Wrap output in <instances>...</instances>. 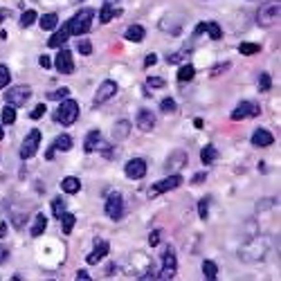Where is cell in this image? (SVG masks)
Returning <instances> with one entry per match:
<instances>
[{
	"mask_svg": "<svg viewBox=\"0 0 281 281\" xmlns=\"http://www.w3.org/2000/svg\"><path fill=\"white\" fill-rule=\"evenodd\" d=\"M92 21H95V9H79L65 23V27H68L70 36H84L85 32H90Z\"/></svg>",
	"mask_w": 281,
	"mask_h": 281,
	"instance_id": "obj_1",
	"label": "cell"
},
{
	"mask_svg": "<svg viewBox=\"0 0 281 281\" xmlns=\"http://www.w3.org/2000/svg\"><path fill=\"white\" fill-rule=\"evenodd\" d=\"M268 248H270V243H268L265 239H261V236L250 239L248 243L239 250V259H243V261H261V259H265V254H268Z\"/></svg>",
	"mask_w": 281,
	"mask_h": 281,
	"instance_id": "obj_2",
	"label": "cell"
},
{
	"mask_svg": "<svg viewBox=\"0 0 281 281\" xmlns=\"http://www.w3.org/2000/svg\"><path fill=\"white\" fill-rule=\"evenodd\" d=\"M54 119H56L61 126H72V124L79 119V104H77L75 99H68V97L61 99V106H58Z\"/></svg>",
	"mask_w": 281,
	"mask_h": 281,
	"instance_id": "obj_3",
	"label": "cell"
},
{
	"mask_svg": "<svg viewBox=\"0 0 281 281\" xmlns=\"http://www.w3.org/2000/svg\"><path fill=\"white\" fill-rule=\"evenodd\" d=\"M279 16H281L279 0H277V2H265V5H261V9L256 11V23L263 27H270V25H275V23H279Z\"/></svg>",
	"mask_w": 281,
	"mask_h": 281,
	"instance_id": "obj_4",
	"label": "cell"
},
{
	"mask_svg": "<svg viewBox=\"0 0 281 281\" xmlns=\"http://www.w3.org/2000/svg\"><path fill=\"white\" fill-rule=\"evenodd\" d=\"M175 270H178V259H175V250L171 245H167L165 252H162V270L160 275H155L158 279H173L175 277Z\"/></svg>",
	"mask_w": 281,
	"mask_h": 281,
	"instance_id": "obj_5",
	"label": "cell"
},
{
	"mask_svg": "<svg viewBox=\"0 0 281 281\" xmlns=\"http://www.w3.org/2000/svg\"><path fill=\"white\" fill-rule=\"evenodd\" d=\"M41 138L43 133L38 131V128H32V131L25 135V140H23V146H21V158L23 160H29L36 155L38 146H41Z\"/></svg>",
	"mask_w": 281,
	"mask_h": 281,
	"instance_id": "obj_6",
	"label": "cell"
},
{
	"mask_svg": "<svg viewBox=\"0 0 281 281\" xmlns=\"http://www.w3.org/2000/svg\"><path fill=\"white\" fill-rule=\"evenodd\" d=\"M29 97H32V88H29V85H14V88L7 90L5 104L18 108V106H25L27 101H29Z\"/></svg>",
	"mask_w": 281,
	"mask_h": 281,
	"instance_id": "obj_7",
	"label": "cell"
},
{
	"mask_svg": "<svg viewBox=\"0 0 281 281\" xmlns=\"http://www.w3.org/2000/svg\"><path fill=\"white\" fill-rule=\"evenodd\" d=\"M104 212L111 221H119L124 216V198L119 191H112L111 196L106 198V207H104Z\"/></svg>",
	"mask_w": 281,
	"mask_h": 281,
	"instance_id": "obj_8",
	"label": "cell"
},
{
	"mask_svg": "<svg viewBox=\"0 0 281 281\" xmlns=\"http://www.w3.org/2000/svg\"><path fill=\"white\" fill-rule=\"evenodd\" d=\"M182 182H185V180H182V175H178V173L169 175V178H162V180L155 182V185L149 189V198H155V196H160V194H165V191L178 189Z\"/></svg>",
	"mask_w": 281,
	"mask_h": 281,
	"instance_id": "obj_9",
	"label": "cell"
},
{
	"mask_svg": "<svg viewBox=\"0 0 281 281\" xmlns=\"http://www.w3.org/2000/svg\"><path fill=\"white\" fill-rule=\"evenodd\" d=\"M124 173H126L128 180H142L144 175H146V162L142 158L128 160L126 167H124Z\"/></svg>",
	"mask_w": 281,
	"mask_h": 281,
	"instance_id": "obj_10",
	"label": "cell"
},
{
	"mask_svg": "<svg viewBox=\"0 0 281 281\" xmlns=\"http://www.w3.org/2000/svg\"><path fill=\"white\" fill-rule=\"evenodd\" d=\"M259 112H261V108L256 106L254 101H241L239 106H236V108H234V111H232V115H229V117H232L234 122H239V119H248V117H256V115H259Z\"/></svg>",
	"mask_w": 281,
	"mask_h": 281,
	"instance_id": "obj_11",
	"label": "cell"
},
{
	"mask_svg": "<svg viewBox=\"0 0 281 281\" xmlns=\"http://www.w3.org/2000/svg\"><path fill=\"white\" fill-rule=\"evenodd\" d=\"M52 65L61 75H72V72H75V61H72V54H70L68 50H61V52L54 56Z\"/></svg>",
	"mask_w": 281,
	"mask_h": 281,
	"instance_id": "obj_12",
	"label": "cell"
},
{
	"mask_svg": "<svg viewBox=\"0 0 281 281\" xmlns=\"http://www.w3.org/2000/svg\"><path fill=\"white\" fill-rule=\"evenodd\" d=\"M117 95V84L112 79H106L104 84L97 88V95H95V106H99V104H106L108 99H112V97Z\"/></svg>",
	"mask_w": 281,
	"mask_h": 281,
	"instance_id": "obj_13",
	"label": "cell"
},
{
	"mask_svg": "<svg viewBox=\"0 0 281 281\" xmlns=\"http://www.w3.org/2000/svg\"><path fill=\"white\" fill-rule=\"evenodd\" d=\"M135 126L144 133L153 131L155 128V112H151L149 108H142V111L138 112V117H135Z\"/></svg>",
	"mask_w": 281,
	"mask_h": 281,
	"instance_id": "obj_14",
	"label": "cell"
},
{
	"mask_svg": "<svg viewBox=\"0 0 281 281\" xmlns=\"http://www.w3.org/2000/svg\"><path fill=\"white\" fill-rule=\"evenodd\" d=\"M252 144L259 146V149H265V146H272L275 144V135L270 131H265V128H256L252 133Z\"/></svg>",
	"mask_w": 281,
	"mask_h": 281,
	"instance_id": "obj_15",
	"label": "cell"
},
{
	"mask_svg": "<svg viewBox=\"0 0 281 281\" xmlns=\"http://www.w3.org/2000/svg\"><path fill=\"white\" fill-rule=\"evenodd\" d=\"M108 250H111V245H108V241H99V243L95 245V250H92L90 254L85 256V261H88V263H90V265L99 263V261L108 254Z\"/></svg>",
	"mask_w": 281,
	"mask_h": 281,
	"instance_id": "obj_16",
	"label": "cell"
},
{
	"mask_svg": "<svg viewBox=\"0 0 281 281\" xmlns=\"http://www.w3.org/2000/svg\"><path fill=\"white\" fill-rule=\"evenodd\" d=\"M187 162H189V155L185 153V151H175L173 155H169V160H167V169H182V167H187Z\"/></svg>",
	"mask_w": 281,
	"mask_h": 281,
	"instance_id": "obj_17",
	"label": "cell"
},
{
	"mask_svg": "<svg viewBox=\"0 0 281 281\" xmlns=\"http://www.w3.org/2000/svg\"><path fill=\"white\" fill-rule=\"evenodd\" d=\"M128 133H131V122L122 119V122H117L115 128H112V140H115V142H122V140L128 138Z\"/></svg>",
	"mask_w": 281,
	"mask_h": 281,
	"instance_id": "obj_18",
	"label": "cell"
},
{
	"mask_svg": "<svg viewBox=\"0 0 281 281\" xmlns=\"http://www.w3.org/2000/svg\"><path fill=\"white\" fill-rule=\"evenodd\" d=\"M124 36H126V41H131V43H142L144 36H146V32H144L142 25H131L126 32H124Z\"/></svg>",
	"mask_w": 281,
	"mask_h": 281,
	"instance_id": "obj_19",
	"label": "cell"
},
{
	"mask_svg": "<svg viewBox=\"0 0 281 281\" xmlns=\"http://www.w3.org/2000/svg\"><path fill=\"white\" fill-rule=\"evenodd\" d=\"M72 149V138H70L68 133H61L56 140L52 142V151H61V153H65V151Z\"/></svg>",
	"mask_w": 281,
	"mask_h": 281,
	"instance_id": "obj_20",
	"label": "cell"
},
{
	"mask_svg": "<svg viewBox=\"0 0 281 281\" xmlns=\"http://www.w3.org/2000/svg\"><path fill=\"white\" fill-rule=\"evenodd\" d=\"M68 36H70V32H68V27L63 25L61 29H58V32L52 34V38L48 41V45H50V48H61V45L68 41Z\"/></svg>",
	"mask_w": 281,
	"mask_h": 281,
	"instance_id": "obj_21",
	"label": "cell"
},
{
	"mask_svg": "<svg viewBox=\"0 0 281 281\" xmlns=\"http://www.w3.org/2000/svg\"><path fill=\"white\" fill-rule=\"evenodd\" d=\"M99 140H101L99 131H90V133H88V138H85V142H84V151H85V153H95Z\"/></svg>",
	"mask_w": 281,
	"mask_h": 281,
	"instance_id": "obj_22",
	"label": "cell"
},
{
	"mask_svg": "<svg viewBox=\"0 0 281 281\" xmlns=\"http://www.w3.org/2000/svg\"><path fill=\"white\" fill-rule=\"evenodd\" d=\"M61 189H63L65 194H79V189H81L79 178H75V175H68V178H63V182H61Z\"/></svg>",
	"mask_w": 281,
	"mask_h": 281,
	"instance_id": "obj_23",
	"label": "cell"
},
{
	"mask_svg": "<svg viewBox=\"0 0 281 281\" xmlns=\"http://www.w3.org/2000/svg\"><path fill=\"white\" fill-rule=\"evenodd\" d=\"M216 158H218V149L214 146V144H207L205 149L200 151V162H202L205 167H207V165H212V162H214Z\"/></svg>",
	"mask_w": 281,
	"mask_h": 281,
	"instance_id": "obj_24",
	"label": "cell"
},
{
	"mask_svg": "<svg viewBox=\"0 0 281 281\" xmlns=\"http://www.w3.org/2000/svg\"><path fill=\"white\" fill-rule=\"evenodd\" d=\"M45 229H48V218H45V214H38V216L34 218V225H32V236L36 239V236H41Z\"/></svg>",
	"mask_w": 281,
	"mask_h": 281,
	"instance_id": "obj_25",
	"label": "cell"
},
{
	"mask_svg": "<svg viewBox=\"0 0 281 281\" xmlns=\"http://www.w3.org/2000/svg\"><path fill=\"white\" fill-rule=\"evenodd\" d=\"M58 221H61V229H63V234H70L72 232V227H75V223H77V216L75 214H70V212H63Z\"/></svg>",
	"mask_w": 281,
	"mask_h": 281,
	"instance_id": "obj_26",
	"label": "cell"
},
{
	"mask_svg": "<svg viewBox=\"0 0 281 281\" xmlns=\"http://www.w3.org/2000/svg\"><path fill=\"white\" fill-rule=\"evenodd\" d=\"M205 32L212 36V41H221L223 38V29H221V25L214 21H207L205 23Z\"/></svg>",
	"mask_w": 281,
	"mask_h": 281,
	"instance_id": "obj_27",
	"label": "cell"
},
{
	"mask_svg": "<svg viewBox=\"0 0 281 281\" xmlns=\"http://www.w3.org/2000/svg\"><path fill=\"white\" fill-rule=\"evenodd\" d=\"M117 14H119V11H117L112 5H104V7H101V11H99V23L106 25V23H111L112 18L117 16Z\"/></svg>",
	"mask_w": 281,
	"mask_h": 281,
	"instance_id": "obj_28",
	"label": "cell"
},
{
	"mask_svg": "<svg viewBox=\"0 0 281 281\" xmlns=\"http://www.w3.org/2000/svg\"><path fill=\"white\" fill-rule=\"evenodd\" d=\"M202 275H205V279L214 281L218 277V265L214 261H202Z\"/></svg>",
	"mask_w": 281,
	"mask_h": 281,
	"instance_id": "obj_29",
	"label": "cell"
},
{
	"mask_svg": "<svg viewBox=\"0 0 281 281\" xmlns=\"http://www.w3.org/2000/svg\"><path fill=\"white\" fill-rule=\"evenodd\" d=\"M194 75H196V68H194L191 63H187V65H182V68L178 70V81H180V84L191 81V79H194Z\"/></svg>",
	"mask_w": 281,
	"mask_h": 281,
	"instance_id": "obj_30",
	"label": "cell"
},
{
	"mask_svg": "<svg viewBox=\"0 0 281 281\" xmlns=\"http://www.w3.org/2000/svg\"><path fill=\"white\" fill-rule=\"evenodd\" d=\"M0 122L2 124H14L16 122V108L9 106V104H5L2 112H0Z\"/></svg>",
	"mask_w": 281,
	"mask_h": 281,
	"instance_id": "obj_31",
	"label": "cell"
},
{
	"mask_svg": "<svg viewBox=\"0 0 281 281\" xmlns=\"http://www.w3.org/2000/svg\"><path fill=\"white\" fill-rule=\"evenodd\" d=\"M41 29H56V25H58V16L56 14H45V16L41 18Z\"/></svg>",
	"mask_w": 281,
	"mask_h": 281,
	"instance_id": "obj_32",
	"label": "cell"
},
{
	"mask_svg": "<svg viewBox=\"0 0 281 281\" xmlns=\"http://www.w3.org/2000/svg\"><path fill=\"white\" fill-rule=\"evenodd\" d=\"M36 18H38V14H36L34 9L23 11V16H21V27H29V25H34V23H36Z\"/></svg>",
	"mask_w": 281,
	"mask_h": 281,
	"instance_id": "obj_33",
	"label": "cell"
},
{
	"mask_svg": "<svg viewBox=\"0 0 281 281\" xmlns=\"http://www.w3.org/2000/svg\"><path fill=\"white\" fill-rule=\"evenodd\" d=\"M259 50H261L259 43H241V45H239V52L245 54V56H252V54H256Z\"/></svg>",
	"mask_w": 281,
	"mask_h": 281,
	"instance_id": "obj_34",
	"label": "cell"
},
{
	"mask_svg": "<svg viewBox=\"0 0 281 281\" xmlns=\"http://www.w3.org/2000/svg\"><path fill=\"white\" fill-rule=\"evenodd\" d=\"M65 212V200L61 196H56L52 200V214H54V218H61V214Z\"/></svg>",
	"mask_w": 281,
	"mask_h": 281,
	"instance_id": "obj_35",
	"label": "cell"
},
{
	"mask_svg": "<svg viewBox=\"0 0 281 281\" xmlns=\"http://www.w3.org/2000/svg\"><path fill=\"white\" fill-rule=\"evenodd\" d=\"M9 81H11V72H9V68L0 63V90H2V88H7V85H9Z\"/></svg>",
	"mask_w": 281,
	"mask_h": 281,
	"instance_id": "obj_36",
	"label": "cell"
},
{
	"mask_svg": "<svg viewBox=\"0 0 281 281\" xmlns=\"http://www.w3.org/2000/svg\"><path fill=\"white\" fill-rule=\"evenodd\" d=\"M198 216H200V221L209 218V200H207V198H202V200L198 202Z\"/></svg>",
	"mask_w": 281,
	"mask_h": 281,
	"instance_id": "obj_37",
	"label": "cell"
},
{
	"mask_svg": "<svg viewBox=\"0 0 281 281\" xmlns=\"http://www.w3.org/2000/svg\"><path fill=\"white\" fill-rule=\"evenodd\" d=\"M270 85H272V77L268 75V72H263V75L259 77V92L270 90Z\"/></svg>",
	"mask_w": 281,
	"mask_h": 281,
	"instance_id": "obj_38",
	"label": "cell"
},
{
	"mask_svg": "<svg viewBox=\"0 0 281 281\" xmlns=\"http://www.w3.org/2000/svg\"><path fill=\"white\" fill-rule=\"evenodd\" d=\"M175 108L178 106H175V101L171 99V97H167V99L160 101V111L162 112H175Z\"/></svg>",
	"mask_w": 281,
	"mask_h": 281,
	"instance_id": "obj_39",
	"label": "cell"
},
{
	"mask_svg": "<svg viewBox=\"0 0 281 281\" xmlns=\"http://www.w3.org/2000/svg\"><path fill=\"white\" fill-rule=\"evenodd\" d=\"M70 95V90L68 88H58V90H54V92H50L48 95V99L50 101H61V99H65V97Z\"/></svg>",
	"mask_w": 281,
	"mask_h": 281,
	"instance_id": "obj_40",
	"label": "cell"
},
{
	"mask_svg": "<svg viewBox=\"0 0 281 281\" xmlns=\"http://www.w3.org/2000/svg\"><path fill=\"white\" fill-rule=\"evenodd\" d=\"M185 56H189V50H182V52H175V54H169L167 56V63H180Z\"/></svg>",
	"mask_w": 281,
	"mask_h": 281,
	"instance_id": "obj_41",
	"label": "cell"
},
{
	"mask_svg": "<svg viewBox=\"0 0 281 281\" xmlns=\"http://www.w3.org/2000/svg\"><path fill=\"white\" fill-rule=\"evenodd\" d=\"M77 50H79L81 54H85V56H88V54L92 52V43L90 41H77Z\"/></svg>",
	"mask_w": 281,
	"mask_h": 281,
	"instance_id": "obj_42",
	"label": "cell"
},
{
	"mask_svg": "<svg viewBox=\"0 0 281 281\" xmlns=\"http://www.w3.org/2000/svg\"><path fill=\"white\" fill-rule=\"evenodd\" d=\"M167 81L162 79V77H149V81H146V85H151V88H165Z\"/></svg>",
	"mask_w": 281,
	"mask_h": 281,
	"instance_id": "obj_43",
	"label": "cell"
},
{
	"mask_svg": "<svg viewBox=\"0 0 281 281\" xmlns=\"http://www.w3.org/2000/svg\"><path fill=\"white\" fill-rule=\"evenodd\" d=\"M45 112H48V111H45V104H38V106L34 108L32 112H29V117H32V119H41Z\"/></svg>",
	"mask_w": 281,
	"mask_h": 281,
	"instance_id": "obj_44",
	"label": "cell"
},
{
	"mask_svg": "<svg viewBox=\"0 0 281 281\" xmlns=\"http://www.w3.org/2000/svg\"><path fill=\"white\" fill-rule=\"evenodd\" d=\"M158 243H160V229H153V232L149 234V245L151 248H155Z\"/></svg>",
	"mask_w": 281,
	"mask_h": 281,
	"instance_id": "obj_45",
	"label": "cell"
},
{
	"mask_svg": "<svg viewBox=\"0 0 281 281\" xmlns=\"http://www.w3.org/2000/svg\"><path fill=\"white\" fill-rule=\"evenodd\" d=\"M38 63H41V68H43V70H48V68H52V58H50L48 54H41V58H38Z\"/></svg>",
	"mask_w": 281,
	"mask_h": 281,
	"instance_id": "obj_46",
	"label": "cell"
},
{
	"mask_svg": "<svg viewBox=\"0 0 281 281\" xmlns=\"http://www.w3.org/2000/svg\"><path fill=\"white\" fill-rule=\"evenodd\" d=\"M229 68V63H223V65H216V68H214L212 70V72H209V75H212V77H218V75H221V72H223V70H227Z\"/></svg>",
	"mask_w": 281,
	"mask_h": 281,
	"instance_id": "obj_47",
	"label": "cell"
},
{
	"mask_svg": "<svg viewBox=\"0 0 281 281\" xmlns=\"http://www.w3.org/2000/svg\"><path fill=\"white\" fill-rule=\"evenodd\" d=\"M7 259H9V250H7L5 245H0V263H5Z\"/></svg>",
	"mask_w": 281,
	"mask_h": 281,
	"instance_id": "obj_48",
	"label": "cell"
},
{
	"mask_svg": "<svg viewBox=\"0 0 281 281\" xmlns=\"http://www.w3.org/2000/svg\"><path fill=\"white\" fill-rule=\"evenodd\" d=\"M205 178H207V173H205V171H202V173H196V175H194V178H191V185H198V182H202V180H205Z\"/></svg>",
	"mask_w": 281,
	"mask_h": 281,
	"instance_id": "obj_49",
	"label": "cell"
},
{
	"mask_svg": "<svg viewBox=\"0 0 281 281\" xmlns=\"http://www.w3.org/2000/svg\"><path fill=\"white\" fill-rule=\"evenodd\" d=\"M155 61H158V56H155V54H149V56H146V61H144V65H146V68H151V65H155Z\"/></svg>",
	"mask_w": 281,
	"mask_h": 281,
	"instance_id": "obj_50",
	"label": "cell"
},
{
	"mask_svg": "<svg viewBox=\"0 0 281 281\" xmlns=\"http://www.w3.org/2000/svg\"><path fill=\"white\" fill-rule=\"evenodd\" d=\"M88 281V279H90V275H88V272H85V270H79V272H77V281Z\"/></svg>",
	"mask_w": 281,
	"mask_h": 281,
	"instance_id": "obj_51",
	"label": "cell"
},
{
	"mask_svg": "<svg viewBox=\"0 0 281 281\" xmlns=\"http://www.w3.org/2000/svg\"><path fill=\"white\" fill-rule=\"evenodd\" d=\"M7 16H9V14H7V9H0V23L5 21V18H7Z\"/></svg>",
	"mask_w": 281,
	"mask_h": 281,
	"instance_id": "obj_52",
	"label": "cell"
},
{
	"mask_svg": "<svg viewBox=\"0 0 281 281\" xmlns=\"http://www.w3.org/2000/svg\"><path fill=\"white\" fill-rule=\"evenodd\" d=\"M202 32H205V23H200V25L196 27V34H202Z\"/></svg>",
	"mask_w": 281,
	"mask_h": 281,
	"instance_id": "obj_53",
	"label": "cell"
},
{
	"mask_svg": "<svg viewBox=\"0 0 281 281\" xmlns=\"http://www.w3.org/2000/svg\"><path fill=\"white\" fill-rule=\"evenodd\" d=\"M194 126H196V128H202V119H194Z\"/></svg>",
	"mask_w": 281,
	"mask_h": 281,
	"instance_id": "obj_54",
	"label": "cell"
},
{
	"mask_svg": "<svg viewBox=\"0 0 281 281\" xmlns=\"http://www.w3.org/2000/svg\"><path fill=\"white\" fill-rule=\"evenodd\" d=\"M5 138V131H2V122H0V140Z\"/></svg>",
	"mask_w": 281,
	"mask_h": 281,
	"instance_id": "obj_55",
	"label": "cell"
},
{
	"mask_svg": "<svg viewBox=\"0 0 281 281\" xmlns=\"http://www.w3.org/2000/svg\"><path fill=\"white\" fill-rule=\"evenodd\" d=\"M112 2H117V0H106V2H104V5H112Z\"/></svg>",
	"mask_w": 281,
	"mask_h": 281,
	"instance_id": "obj_56",
	"label": "cell"
},
{
	"mask_svg": "<svg viewBox=\"0 0 281 281\" xmlns=\"http://www.w3.org/2000/svg\"><path fill=\"white\" fill-rule=\"evenodd\" d=\"M79 2H81V0H79Z\"/></svg>",
	"mask_w": 281,
	"mask_h": 281,
	"instance_id": "obj_57",
	"label": "cell"
}]
</instances>
